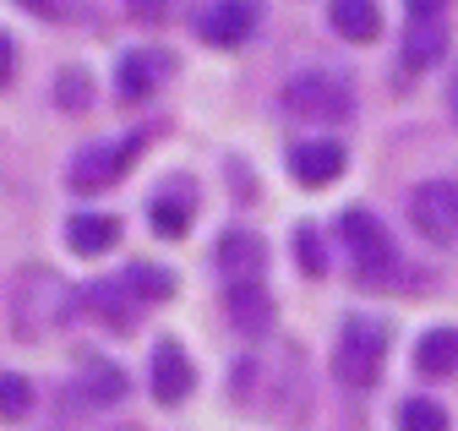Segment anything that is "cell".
<instances>
[{
    "label": "cell",
    "mask_w": 458,
    "mask_h": 431,
    "mask_svg": "<svg viewBox=\"0 0 458 431\" xmlns=\"http://www.w3.org/2000/svg\"><path fill=\"white\" fill-rule=\"evenodd\" d=\"M278 104H284V115L301 121V126H344L355 115V88L338 66H306L284 82Z\"/></svg>",
    "instance_id": "5"
},
{
    "label": "cell",
    "mask_w": 458,
    "mask_h": 431,
    "mask_svg": "<svg viewBox=\"0 0 458 431\" xmlns=\"http://www.w3.org/2000/svg\"><path fill=\"white\" fill-rule=\"evenodd\" d=\"M224 322L241 339H267L273 334V295L267 284H224Z\"/></svg>",
    "instance_id": "15"
},
{
    "label": "cell",
    "mask_w": 458,
    "mask_h": 431,
    "mask_svg": "<svg viewBox=\"0 0 458 431\" xmlns=\"http://www.w3.org/2000/svg\"><path fill=\"white\" fill-rule=\"evenodd\" d=\"M49 98H55V110H61V115L93 110V72L88 66H61L55 82H49Z\"/></svg>",
    "instance_id": "22"
},
{
    "label": "cell",
    "mask_w": 458,
    "mask_h": 431,
    "mask_svg": "<svg viewBox=\"0 0 458 431\" xmlns=\"http://www.w3.org/2000/svg\"><path fill=\"white\" fill-rule=\"evenodd\" d=\"M158 137V126H131L121 137H93L72 153V165H66V186L72 191H109V186H121L131 175V165L148 153V142Z\"/></svg>",
    "instance_id": "4"
},
{
    "label": "cell",
    "mask_w": 458,
    "mask_h": 431,
    "mask_svg": "<svg viewBox=\"0 0 458 431\" xmlns=\"http://www.w3.org/2000/svg\"><path fill=\"white\" fill-rule=\"evenodd\" d=\"M175 72H181L175 49H164V44H137V49H126V55L114 61V93H121L126 104L153 98L158 88H169V77H175Z\"/></svg>",
    "instance_id": "8"
},
{
    "label": "cell",
    "mask_w": 458,
    "mask_h": 431,
    "mask_svg": "<svg viewBox=\"0 0 458 431\" xmlns=\"http://www.w3.org/2000/svg\"><path fill=\"white\" fill-rule=\"evenodd\" d=\"M387 322L382 317H344V328H338V344H333V376H338V388H350V393H371L382 383V366H387Z\"/></svg>",
    "instance_id": "6"
},
{
    "label": "cell",
    "mask_w": 458,
    "mask_h": 431,
    "mask_svg": "<svg viewBox=\"0 0 458 431\" xmlns=\"http://www.w3.org/2000/svg\"><path fill=\"white\" fill-rule=\"evenodd\" d=\"M404 6H410V17H442L447 0H404Z\"/></svg>",
    "instance_id": "29"
},
{
    "label": "cell",
    "mask_w": 458,
    "mask_h": 431,
    "mask_svg": "<svg viewBox=\"0 0 458 431\" xmlns=\"http://www.w3.org/2000/svg\"><path fill=\"white\" fill-rule=\"evenodd\" d=\"M191 28L208 49H241L262 28V0H208Z\"/></svg>",
    "instance_id": "10"
},
{
    "label": "cell",
    "mask_w": 458,
    "mask_h": 431,
    "mask_svg": "<svg viewBox=\"0 0 458 431\" xmlns=\"http://www.w3.org/2000/svg\"><path fill=\"white\" fill-rule=\"evenodd\" d=\"M295 262H301V274H306V279H322V274H327V241H322L311 224L295 230Z\"/></svg>",
    "instance_id": "25"
},
{
    "label": "cell",
    "mask_w": 458,
    "mask_h": 431,
    "mask_svg": "<svg viewBox=\"0 0 458 431\" xmlns=\"http://www.w3.org/2000/svg\"><path fill=\"white\" fill-rule=\"evenodd\" d=\"M12 77H17V38L0 28V88H6Z\"/></svg>",
    "instance_id": "27"
},
{
    "label": "cell",
    "mask_w": 458,
    "mask_h": 431,
    "mask_svg": "<svg viewBox=\"0 0 458 431\" xmlns=\"http://www.w3.org/2000/svg\"><path fill=\"white\" fill-rule=\"evenodd\" d=\"M447 426H453L447 410L437 399H426V393H415V399L398 404V431H447Z\"/></svg>",
    "instance_id": "24"
},
{
    "label": "cell",
    "mask_w": 458,
    "mask_h": 431,
    "mask_svg": "<svg viewBox=\"0 0 458 431\" xmlns=\"http://www.w3.org/2000/svg\"><path fill=\"white\" fill-rule=\"evenodd\" d=\"M82 311H88L82 290L66 274H55L49 262H22L6 279V328L22 344H44L49 334L72 328Z\"/></svg>",
    "instance_id": "1"
},
{
    "label": "cell",
    "mask_w": 458,
    "mask_h": 431,
    "mask_svg": "<svg viewBox=\"0 0 458 431\" xmlns=\"http://www.w3.org/2000/svg\"><path fill=\"white\" fill-rule=\"evenodd\" d=\"M148 393L164 404V410H175L197 393V360L186 355L181 339H158L153 355H148Z\"/></svg>",
    "instance_id": "11"
},
{
    "label": "cell",
    "mask_w": 458,
    "mask_h": 431,
    "mask_svg": "<svg viewBox=\"0 0 458 431\" xmlns=\"http://www.w3.org/2000/svg\"><path fill=\"white\" fill-rule=\"evenodd\" d=\"M66 246L77 257H104V251L121 246V219H114V213H98V207H82V213L66 219Z\"/></svg>",
    "instance_id": "17"
},
{
    "label": "cell",
    "mask_w": 458,
    "mask_h": 431,
    "mask_svg": "<svg viewBox=\"0 0 458 431\" xmlns=\"http://www.w3.org/2000/svg\"><path fill=\"white\" fill-rule=\"evenodd\" d=\"M410 224L431 246L458 241V181H420L410 191Z\"/></svg>",
    "instance_id": "9"
},
{
    "label": "cell",
    "mask_w": 458,
    "mask_h": 431,
    "mask_svg": "<svg viewBox=\"0 0 458 431\" xmlns=\"http://www.w3.org/2000/svg\"><path fill=\"white\" fill-rule=\"evenodd\" d=\"M72 393H77L88 410H114V404H126L131 376L114 366L109 355H82V360H77V383H72Z\"/></svg>",
    "instance_id": "14"
},
{
    "label": "cell",
    "mask_w": 458,
    "mask_h": 431,
    "mask_svg": "<svg viewBox=\"0 0 458 431\" xmlns=\"http://www.w3.org/2000/svg\"><path fill=\"white\" fill-rule=\"evenodd\" d=\"M442 55H447V28H442V17H410V28H404V66L426 72Z\"/></svg>",
    "instance_id": "20"
},
{
    "label": "cell",
    "mask_w": 458,
    "mask_h": 431,
    "mask_svg": "<svg viewBox=\"0 0 458 431\" xmlns=\"http://www.w3.org/2000/svg\"><path fill=\"white\" fill-rule=\"evenodd\" d=\"M22 6H28L33 17H66V6H61V0H22Z\"/></svg>",
    "instance_id": "28"
},
{
    "label": "cell",
    "mask_w": 458,
    "mask_h": 431,
    "mask_svg": "<svg viewBox=\"0 0 458 431\" xmlns=\"http://www.w3.org/2000/svg\"><path fill=\"white\" fill-rule=\"evenodd\" d=\"M284 165H290L295 186H311V191H322V186H333V181L344 175V165H350V153H344V142H333V137H306V142H295L290 153H284Z\"/></svg>",
    "instance_id": "13"
},
{
    "label": "cell",
    "mask_w": 458,
    "mask_h": 431,
    "mask_svg": "<svg viewBox=\"0 0 458 431\" xmlns=\"http://www.w3.org/2000/svg\"><path fill=\"white\" fill-rule=\"evenodd\" d=\"M126 12L142 22V28H164L181 17V0H126Z\"/></svg>",
    "instance_id": "26"
},
{
    "label": "cell",
    "mask_w": 458,
    "mask_h": 431,
    "mask_svg": "<svg viewBox=\"0 0 458 431\" xmlns=\"http://www.w3.org/2000/svg\"><path fill=\"white\" fill-rule=\"evenodd\" d=\"M82 300H88V311L104 322L109 334H131L137 322H142V311H148V306L126 290V279H93V284L82 290Z\"/></svg>",
    "instance_id": "16"
},
{
    "label": "cell",
    "mask_w": 458,
    "mask_h": 431,
    "mask_svg": "<svg viewBox=\"0 0 458 431\" xmlns=\"http://www.w3.org/2000/svg\"><path fill=\"white\" fill-rule=\"evenodd\" d=\"M327 22H333L338 38H350V44H371L382 33L377 0H327Z\"/></svg>",
    "instance_id": "19"
},
{
    "label": "cell",
    "mask_w": 458,
    "mask_h": 431,
    "mask_svg": "<svg viewBox=\"0 0 458 431\" xmlns=\"http://www.w3.org/2000/svg\"><path fill=\"white\" fill-rule=\"evenodd\" d=\"M33 404H38V393H33V383L22 371H0V420H28L33 415Z\"/></svg>",
    "instance_id": "23"
},
{
    "label": "cell",
    "mask_w": 458,
    "mask_h": 431,
    "mask_svg": "<svg viewBox=\"0 0 458 431\" xmlns=\"http://www.w3.org/2000/svg\"><path fill=\"white\" fill-rule=\"evenodd\" d=\"M197 207H202V186L186 175V170H175L153 197H148V230L158 235V241H186L191 235V224H197Z\"/></svg>",
    "instance_id": "7"
},
{
    "label": "cell",
    "mask_w": 458,
    "mask_h": 431,
    "mask_svg": "<svg viewBox=\"0 0 458 431\" xmlns=\"http://www.w3.org/2000/svg\"><path fill=\"white\" fill-rule=\"evenodd\" d=\"M121 279H126V290H131L142 306H164V300H175V290H181V279L169 274L164 262H148V257H131V262L121 267Z\"/></svg>",
    "instance_id": "18"
},
{
    "label": "cell",
    "mask_w": 458,
    "mask_h": 431,
    "mask_svg": "<svg viewBox=\"0 0 458 431\" xmlns=\"http://www.w3.org/2000/svg\"><path fill=\"white\" fill-rule=\"evenodd\" d=\"M306 360L301 344H267L235 360V404L251 415H273V420H301L306 415Z\"/></svg>",
    "instance_id": "2"
},
{
    "label": "cell",
    "mask_w": 458,
    "mask_h": 431,
    "mask_svg": "<svg viewBox=\"0 0 458 431\" xmlns=\"http://www.w3.org/2000/svg\"><path fill=\"white\" fill-rule=\"evenodd\" d=\"M213 262H218L224 284H257L267 274V241L257 230H246V224H229L213 241Z\"/></svg>",
    "instance_id": "12"
},
{
    "label": "cell",
    "mask_w": 458,
    "mask_h": 431,
    "mask_svg": "<svg viewBox=\"0 0 458 431\" xmlns=\"http://www.w3.org/2000/svg\"><path fill=\"white\" fill-rule=\"evenodd\" d=\"M338 241L355 257V284L360 290H398V279H404V257H398L387 224L371 207H344L338 213Z\"/></svg>",
    "instance_id": "3"
},
{
    "label": "cell",
    "mask_w": 458,
    "mask_h": 431,
    "mask_svg": "<svg viewBox=\"0 0 458 431\" xmlns=\"http://www.w3.org/2000/svg\"><path fill=\"white\" fill-rule=\"evenodd\" d=\"M415 371L420 376H453L458 371V328H426L415 344Z\"/></svg>",
    "instance_id": "21"
}]
</instances>
